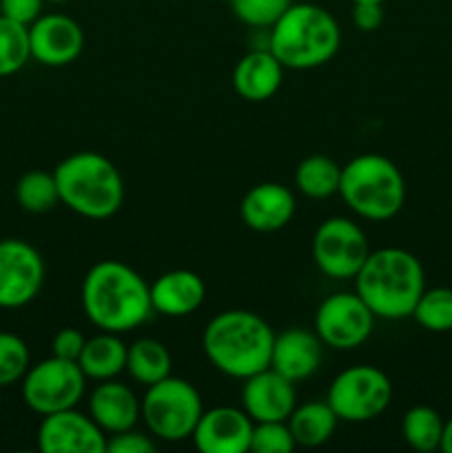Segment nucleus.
<instances>
[{"label": "nucleus", "instance_id": "4c0bfd02", "mask_svg": "<svg viewBox=\"0 0 452 453\" xmlns=\"http://www.w3.org/2000/svg\"><path fill=\"white\" fill-rule=\"evenodd\" d=\"M353 3H384V0H353Z\"/></svg>", "mask_w": 452, "mask_h": 453}, {"label": "nucleus", "instance_id": "c85d7f7f", "mask_svg": "<svg viewBox=\"0 0 452 453\" xmlns=\"http://www.w3.org/2000/svg\"><path fill=\"white\" fill-rule=\"evenodd\" d=\"M415 321L428 332L452 330V290L450 288H433L424 290L412 312Z\"/></svg>", "mask_w": 452, "mask_h": 453}, {"label": "nucleus", "instance_id": "72a5a7b5", "mask_svg": "<svg viewBox=\"0 0 452 453\" xmlns=\"http://www.w3.org/2000/svg\"><path fill=\"white\" fill-rule=\"evenodd\" d=\"M84 343H87V339H84L82 332L75 330V327H65V330H60L53 336V357L66 358V361H78Z\"/></svg>", "mask_w": 452, "mask_h": 453}, {"label": "nucleus", "instance_id": "c9c22d12", "mask_svg": "<svg viewBox=\"0 0 452 453\" xmlns=\"http://www.w3.org/2000/svg\"><path fill=\"white\" fill-rule=\"evenodd\" d=\"M384 3H355L353 22L359 31H377L384 25Z\"/></svg>", "mask_w": 452, "mask_h": 453}, {"label": "nucleus", "instance_id": "dca6fc26", "mask_svg": "<svg viewBox=\"0 0 452 453\" xmlns=\"http://www.w3.org/2000/svg\"><path fill=\"white\" fill-rule=\"evenodd\" d=\"M295 407V383L275 372L273 367H266L244 379L242 410L251 416L253 423L288 420Z\"/></svg>", "mask_w": 452, "mask_h": 453}, {"label": "nucleus", "instance_id": "58836bf2", "mask_svg": "<svg viewBox=\"0 0 452 453\" xmlns=\"http://www.w3.org/2000/svg\"><path fill=\"white\" fill-rule=\"evenodd\" d=\"M49 3H66V0H49Z\"/></svg>", "mask_w": 452, "mask_h": 453}, {"label": "nucleus", "instance_id": "bb28decb", "mask_svg": "<svg viewBox=\"0 0 452 453\" xmlns=\"http://www.w3.org/2000/svg\"><path fill=\"white\" fill-rule=\"evenodd\" d=\"M16 199L20 203L22 211L34 212H49L56 208L60 202V193H58V184L53 173L44 171H29L18 180L16 184Z\"/></svg>", "mask_w": 452, "mask_h": 453}, {"label": "nucleus", "instance_id": "f8f14e48", "mask_svg": "<svg viewBox=\"0 0 452 453\" xmlns=\"http://www.w3.org/2000/svg\"><path fill=\"white\" fill-rule=\"evenodd\" d=\"M44 281V261L22 239L0 242V308H22L38 296Z\"/></svg>", "mask_w": 452, "mask_h": 453}, {"label": "nucleus", "instance_id": "20e7f679", "mask_svg": "<svg viewBox=\"0 0 452 453\" xmlns=\"http://www.w3.org/2000/svg\"><path fill=\"white\" fill-rule=\"evenodd\" d=\"M341 44L339 22L331 12L297 3L269 29V49L284 69H315L335 58Z\"/></svg>", "mask_w": 452, "mask_h": 453}, {"label": "nucleus", "instance_id": "423d86ee", "mask_svg": "<svg viewBox=\"0 0 452 453\" xmlns=\"http://www.w3.org/2000/svg\"><path fill=\"white\" fill-rule=\"evenodd\" d=\"M339 195L363 219L386 221L403 208L406 180L388 157L366 153L341 166Z\"/></svg>", "mask_w": 452, "mask_h": 453}, {"label": "nucleus", "instance_id": "f704fd0d", "mask_svg": "<svg viewBox=\"0 0 452 453\" xmlns=\"http://www.w3.org/2000/svg\"><path fill=\"white\" fill-rule=\"evenodd\" d=\"M43 3L44 0H0V13L9 20L29 27L40 18Z\"/></svg>", "mask_w": 452, "mask_h": 453}, {"label": "nucleus", "instance_id": "39448f33", "mask_svg": "<svg viewBox=\"0 0 452 453\" xmlns=\"http://www.w3.org/2000/svg\"><path fill=\"white\" fill-rule=\"evenodd\" d=\"M60 202L87 219H109L124 203V180L105 155L80 150L53 171Z\"/></svg>", "mask_w": 452, "mask_h": 453}, {"label": "nucleus", "instance_id": "7c9ffc66", "mask_svg": "<svg viewBox=\"0 0 452 453\" xmlns=\"http://www.w3.org/2000/svg\"><path fill=\"white\" fill-rule=\"evenodd\" d=\"M229 3L244 25L270 29L291 7L292 0H229Z\"/></svg>", "mask_w": 452, "mask_h": 453}, {"label": "nucleus", "instance_id": "c756f323", "mask_svg": "<svg viewBox=\"0 0 452 453\" xmlns=\"http://www.w3.org/2000/svg\"><path fill=\"white\" fill-rule=\"evenodd\" d=\"M29 370V348L20 336L0 332V388L22 380Z\"/></svg>", "mask_w": 452, "mask_h": 453}, {"label": "nucleus", "instance_id": "473e14b6", "mask_svg": "<svg viewBox=\"0 0 452 453\" xmlns=\"http://www.w3.org/2000/svg\"><path fill=\"white\" fill-rule=\"evenodd\" d=\"M155 442L146 434L136 432V427L127 432L111 434V441H106V453H153Z\"/></svg>", "mask_w": 452, "mask_h": 453}, {"label": "nucleus", "instance_id": "2eb2a0df", "mask_svg": "<svg viewBox=\"0 0 452 453\" xmlns=\"http://www.w3.org/2000/svg\"><path fill=\"white\" fill-rule=\"evenodd\" d=\"M253 418L238 407H213L202 411L193 432V442L202 453L251 451Z\"/></svg>", "mask_w": 452, "mask_h": 453}, {"label": "nucleus", "instance_id": "4468645a", "mask_svg": "<svg viewBox=\"0 0 452 453\" xmlns=\"http://www.w3.org/2000/svg\"><path fill=\"white\" fill-rule=\"evenodd\" d=\"M31 58L44 66L71 65L84 49V31L65 13L40 16L29 25Z\"/></svg>", "mask_w": 452, "mask_h": 453}, {"label": "nucleus", "instance_id": "2f4dec72", "mask_svg": "<svg viewBox=\"0 0 452 453\" xmlns=\"http://www.w3.org/2000/svg\"><path fill=\"white\" fill-rule=\"evenodd\" d=\"M297 447L286 420H266L253 425L251 451L255 453H291Z\"/></svg>", "mask_w": 452, "mask_h": 453}, {"label": "nucleus", "instance_id": "6e6552de", "mask_svg": "<svg viewBox=\"0 0 452 453\" xmlns=\"http://www.w3.org/2000/svg\"><path fill=\"white\" fill-rule=\"evenodd\" d=\"M326 401L339 420L366 423L388 410L393 383L379 367L353 365L332 380Z\"/></svg>", "mask_w": 452, "mask_h": 453}, {"label": "nucleus", "instance_id": "b1692460", "mask_svg": "<svg viewBox=\"0 0 452 453\" xmlns=\"http://www.w3.org/2000/svg\"><path fill=\"white\" fill-rule=\"evenodd\" d=\"M171 352L160 341L137 339L127 348V372L146 388L171 376Z\"/></svg>", "mask_w": 452, "mask_h": 453}, {"label": "nucleus", "instance_id": "6ab92c4d", "mask_svg": "<svg viewBox=\"0 0 452 453\" xmlns=\"http://www.w3.org/2000/svg\"><path fill=\"white\" fill-rule=\"evenodd\" d=\"M89 416L105 434L133 429L142 416V405L131 388L118 380H100L89 398Z\"/></svg>", "mask_w": 452, "mask_h": 453}, {"label": "nucleus", "instance_id": "a878e982", "mask_svg": "<svg viewBox=\"0 0 452 453\" xmlns=\"http://www.w3.org/2000/svg\"><path fill=\"white\" fill-rule=\"evenodd\" d=\"M443 420L433 407L417 405L406 411L401 423V434L412 449L421 453H430L441 447L443 438Z\"/></svg>", "mask_w": 452, "mask_h": 453}, {"label": "nucleus", "instance_id": "393cba45", "mask_svg": "<svg viewBox=\"0 0 452 453\" xmlns=\"http://www.w3.org/2000/svg\"><path fill=\"white\" fill-rule=\"evenodd\" d=\"M341 166L326 155H308L295 171V184L310 199H326L339 193Z\"/></svg>", "mask_w": 452, "mask_h": 453}, {"label": "nucleus", "instance_id": "cd10ccee", "mask_svg": "<svg viewBox=\"0 0 452 453\" xmlns=\"http://www.w3.org/2000/svg\"><path fill=\"white\" fill-rule=\"evenodd\" d=\"M29 27L0 13V78L18 73L29 62Z\"/></svg>", "mask_w": 452, "mask_h": 453}, {"label": "nucleus", "instance_id": "1a4fd4ad", "mask_svg": "<svg viewBox=\"0 0 452 453\" xmlns=\"http://www.w3.org/2000/svg\"><path fill=\"white\" fill-rule=\"evenodd\" d=\"M84 372L78 361L66 358H44L27 370L22 376V401L40 416L71 410L84 396Z\"/></svg>", "mask_w": 452, "mask_h": 453}, {"label": "nucleus", "instance_id": "7ed1b4c3", "mask_svg": "<svg viewBox=\"0 0 452 453\" xmlns=\"http://www.w3.org/2000/svg\"><path fill=\"white\" fill-rule=\"evenodd\" d=\"M275 334L251 310H226L208 321L202 348L215 370L230 379H248L270 367Z\"/></svg>", "mask_w": 452, "mask_h": 453}, {"label": "nucleus", "instance_id": "f257e3e1", "mask_svg": "<svg viewBox=\"0 0 452 453\" xmlns=\"http://www.w3.org/2000/svg\"><path fill=\"white\" fill-rule=\"evenodd\" d=\"M82 308L102 332H131L153 312L151 286L131 265L105 259L93 265L82 281Z\"/></svg>", "mask_w": 452, "mask_h": 453}, {"label": "nucleus", "instance_id": "9d476101", "mask_svg": "<svg viewBox=\"0 0 452 453\" xmlns=\"http://www.w3.org/2000/svg\"><path fill=\"white\" fill-rule=\"evenodd\" d=\"M368 255L370 243L366 233L346 217H331L315 230L313 259L326 277L339 281L355 279Z\"/></svg>", "mask_w": 452, "mask_h": 453}, {"label": "nucleus", "instance_id": "f3484780", "mask_svg": "<svg viewBox=\"0 0 452 453\" xmlns=\"http://www.w3.org/2000/svg\"><path fill=\"white\" fill-rule=\"evenodd\" d=\"M295 195L291 188L275 181L257 184L244 195L239 215L244 224L257 233H275L288 226L295 215Z\"/></svg>", "mask_w": 452, "mask_h": 453}, {"label": "nucleus", "instance_id": "9b49d317", "mask_svg": "<svg viewBox=\"0 0 452 453\" xmlns=\"http://www.w3.org/2000/svg\"><path fill=\"white\" fill-rule=\"evenodd\" d=\"M375 319L357 292H337L319 305L315 314V334L328 348L346 352L370 339Z\"/></svg>", "mask_w": 452, "mask_h": 453}, {"label": "nucleus", "instance_id": "aec40b11", "mask_svg": "<svg viewBox=\"0 0 452 453\" xmlns=\"http://www.w3.org/2000/svg\"><path fill=\"white\" fill-rule=\"evenodd\" d=\"M204 296H207V286L193 270H171L155 279L151 286L153 312L164 317H189L204 303Z\"/></svg>", "mask_w": 452, "mask_h": 453}, {"label": "nucleus", "instance_id": "ddd939ff", "mask_svg": "<svg viewBox=\"0 0 452 453\" xmlns=\"http://www.w3.org/2000/svg\"><path fill=\"white\" fill-rule=\"evenodd\" d=\"M38 449L43 453H106V438L91 416L71 407L43 416Z\"/></svg>", "mask_w": 452, "mask_h": 453}, {"label": "nucleus", "instance_id": "0eeeda50", "mask_svg": "<svg viewBox=\"0 0 452 453\" xmlns=\"http://www.w3.org/2000/svg\"><path fill=\"white\" fill-rule=\"evenodd\" d=\"M140 405L149 432L167 442H182L193 436L204 411L198 389L177 376L149 385Z\"/></svg>", "mask_w": 452, "mask_h": 453}, {"label": "nucleus", "instance_id": "e433bc0d", "mask_svg": "<svg viewBox=\"0 0 452 453\" xmlns=\"http://www.w3.org/2000/svg\"><path fill=\"white\" fill-rule=\"evenodd\" d=\"M439 449L446 451V453H452V418L443 425V438H441V447H439Z\"/></svg>", "mask_w": 452, "mask_h": 453}, {"label": "nucleus", "instance_id": "a211bd4d", "mask_svg": "<svg viewBox=\"0 0 452 453\" xmlns=\"http://www.w3.org/2000/svg\"><path fill=\"white\" fill-rule=\"evenodd\" d=\"M322 345L315 332L304 327H288L275 336L270 367L292 383L308 379L322 365Z\"/></svg>", "mask_w": 452, "mask_h": 453}, {"label": "nucleus", "instance_id": "f03ea898", "mask_svg": "<svg viewBox=\"0 0 452 453\" xmlns=\"http://www.w3.org/2000/svg\"><path fill=\"white\" fill-rule=\"evenodd\" d=\"M424 290V265L403 248L370 250L355 277V292L366 301L377 319L388 321L412 317Z\"/></svg>", "mask_w": 452, "mask_h": 453}, {"label": "nucleus", "instance_id": "5701e85b", "mask_svg": "<svg viewBox=\"0 0 452 453\" xmlns=\"http://www.w3.org/2000/svg\"><path fill=\"white\" fill-rule=\"evenodd\" d=\"M337 414L326 403H304L292 410L288 416V427H291L292 438L301 447H319L331 441L337 429Z\"/></svg>", "mask_w": 452, "mask_h": 453}, {"label": "nucleus", "instance_id": "4be33fe9", "mask_svg": "<svg viewBox=\"0 0 452 453\" xmlns=\"http://www.w3.org/2000/svg\"><path fill=\"white\" fill-rule=\"evenodd\" d=\"M78 365L87 379H115V376L127 370V345L120 341L115 332H102L93 339H87L82 354L78 358Z\"/></svg>", "mask_w": 452, "mask_h": 453}, {"label": "nucleus", "instance_id": "412c9836", "mask_svg": "<svg viewBox=\"0 0 452 453\" xmlns=\"http://www.w3.org/2000/svg\"><path fill=\"white\" fill-rule=\"evenodd\" d=\"M284 80V66L270 49H253L235 65L233 87L244 100L264 102L279 91Z\"/></svg>", "mask_w": 452, "mask_h": 453}]
</instances>
